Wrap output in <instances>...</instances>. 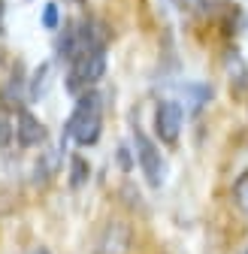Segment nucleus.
<instances>
[{"label":"nucleus","mask_w":248,"mask_h":254,"mask_svg":"<svg viewBox=\"0 0 248 254\" xmlns=\"http://www.w3.org/2000/svg\"><path fill=\"white\" fill-rule=\"evenodd\" d=\"M100 124H103V100L100 94L94 91H85L79 94V103L67 121V136H73L79 145H94L100 136Z\"/></svg>","instance_id":"f257e3e1"},{"label":"nucleus","mask_w":248,"mask_h":254,"mask_svg":"<svg viewBox=\"0 0 248 254\" xmlns=\"http://www.w3.org/2000/svg\"><path fill=\"white\" fill-rule=\"evenodd\" d=\"M106 73V55L103 49H94V52H85L79 55L76 61H70V76H67V91L70 94H85L94 82H100Z\"/></svg>","instance_id":"f03ea898"},{"label":"nucleus","mask_w":248,"mask_h":254,"mask_svg":"<svg viewBox=\"0 0 248 254\" xmlns=\"http://www.w3.org/2000/svg\"><path fill=\"white\" fill-rule=\"evenodd\" d=\"M133 145H136V161H139V170L142 176L148 179V185L158 188L164 182V161H161V151L142 130H133Z\"/></svg>","instance_id":"7ed1b4c3"},{"label":"nucleus","mask_w":248,"mask_h":254,"mask_svg":"<svg viewBox=\"0 0 248 254\" xmlns=\"http://www.w3.org/2000/svg\"><path fill=\"white\" fill-rule=\"evenodd\" d=\"M133 248V230L127 221H109L97 236V254H130Z\"/></svg>","instance_id":"20e7f679"},{"label":"nucleus","mask_w":248,"mask_h":254,"mask_svg":"<svg viewBox=\"0 0 248 254\" xmlns=\"http://www.w3.org/2000/svg\"><path fill=\"white\" fill-rule=\"evenodd\" d=\"M154 130H158V136L164 142H176L179 130H182V106L173 100L161 103L158 112H154Z\"/></svg>","instance_id":"39448f33"},{"label":"nucleus","mask_w":248,"mask_h":254,"mask_svg":"<svg viewBox=\"0 0 248 254\" xmlns=\"http://www.w3.org/2000/svg\"><path fill=\"white\" fill-rule=\"evenodd\" d=\"M15 136H18V142L24 145V148H30V145H40L43 139H46V127L40 124V118H34L30 112H18V121H15Z\"/></svg>","instance_id":"423d86ee"},{"label":"nucleus","mask_w":248,"mask_h":254,"mask_svg":"<svg viewBox=\"0 0 248 254\" xmlns=\"http://www.w3.org/2000/svg\"><path fill=\"white\" fill-rule=\"evenodd\" d=\"M88 176H91V167H88V161L76 154L73 161H70V185H73V188H82V185L88 182Z\"/></svg>","instance_id":"0eeeda50"},{"label":"nucleus","mask_w":248,"mask_h":254,"mask_svg":"<svg viewBox=\"0 0 248 254\" xmlns=\"http://www.w3.org/2000/svg\"><path fill=\"white\" fill-rule=\"evenodd\" d=\"M233 203H236V209L248 218V173H242V176L236 179V185H233Z\"/></svg>","instance_id":"6e6552de"},{"label":"nucleus","mask_w":248,"mask_h":254,"mask_svg":"<svg viewBox=\"0 0 248 254\" xmlns=\"http://www.w3.org/2000/svg\"><path fill=\"white\" fill-rule=\"evenodd\" d=\"M209 88H197V85H188V88H185V97H188V109L191 112H197L206 100H209Z\"/></svg>","instance_id":"1a4fd4ad"},{"label":"nucleus","mask_w":248,"mask_h":254,"mask_svg":"<svg viewBox=\"0 0 248 254\" xmlns=\"http://www.w3.org/2000/svg\"><path fill=\"white\" fill-rule=\"evenodd\" d=\"M12 133H15V127H12L9 115H6V112H0V148H6V145H9Z\"/></svg>","instance_id":"9d476101"},{"label":"nucleus","mask_w":248,"mask_h":254,"mask_svg":"<svg viewBox=\"0 0 248 254\" xmlns=\"http://www.w3.org/2000/svg\"><path fill=\"white\" fill-rule=\"evenodd\" d=\"M43 24H46L49 30L58 27V6H55V3H49V6L43 9Z\"/></svg>","instance_id":"9b49d317"},{"label":"nucleus","mask_w":248,"mask_h":254,"mask_svg":"<svg viewBox=\"0 0 248 254\" xmlns=\"http://www.w3.org/2000/svg\"><path fill=\"white\" fill-rule=\"evenodd\" d=\"M0 24H3V0H0Z\"/></svg>","instance_id":"f8f14e48"},{"label":"nucleus","mask_w":248,"mask_h":254,"mask_svg":"<svg viewBox=\"0 0 248 254\" xmlns=\"http://www.w3.org/2000/svg\"><path fill=\"white\" fill-rule=\"evenodd\" d=\"M239 254H248V248H242V251H239Z\"/></svg>","instance_id":"ddd939ff"},{"label":"nucleus","mask_w":248,"mask_h":254,"mask_svg":"<svg viewBox=\"0 0 248 254\" xmlns=\"http://www.w3.org/2000/svg\"><path fill=\"white\" fill-rule=\"evenodd\" d=\"M34 254H49V251H34Z\"/></svg>","instance_id":"4468645a"},{"label":"nucleus","mask_w":248,"mask_h":254,"mask_svg":"<svg viewBox=\"0 0 248 254\" xmlns=\"http://www.w3.org/2000/svg\"><path fill=\"white\" fill-rule=\"evenodd\" d=\"M73 3H82V0H73Z\"/></svg>","instance_id":"2eb2a0df"}]
</instances>
